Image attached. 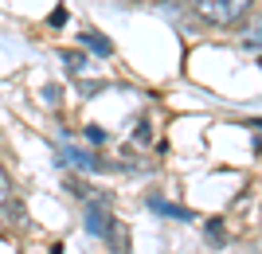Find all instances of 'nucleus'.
<instances>
[{"label":"nucleus","mask_w":262,"mask_h":254,"mask_svg":"<svg viewBox=\"0 0 262 254\" xmlns=\"http://www.w3.org/2000/svg\"><path fill=\"white\" fill-rule=\"evenodd\" d=\"M86 231L98 235V239H106L110 246H114V254H125V246H129V239H125V227H121L118 219H114V211H110V199L106 196H90L86 203Z\"/></svg>","instance_id":"f257e3e1"},{"label":"nucleus","mask_w":262,"mask_h":254,"mask_svg":"<svg viewBox=\"0 0 262 254\" xmlns=\"http://www.w3.org/2000/svg\"><path fill=\"white\" fill-rule=\"evenodd\" d=\"M63 63H67V71H71V75H82L90 59H82L78 51H63Z\"/></svg>","instance_id":"39448f33"},{"label":"nucleus","mask_w":262,"mask_h":254,"mask_svg":"<svg viewBox=\"0 0 262 254\" xmlns=\"http://www.w3.org/2000/svg\"><path fill=\"white\" fill-rule=\"evenodd\" d=\"M8 199V176H4V168H0V203Z\"/></svg>","instance_id":"6e6552de"},{"label":"nucleus","mask_w":262,"mask_h":254,"mask_svg":"<svg viewBox=\"0 0 262 254\" xmlns=\"http://www.w3.org/2000/svg\"><path fill=\"white\" fill-rule=\"evenodd\" d=\"M149 207L161 211V215H172V219H188V211H184V207H172V203H164V199H153V196H149Z\"/></svg>","instance_id":"20e7f679"},{"label":"nucleus","mask_w":262,"mask_h":254,"mask_svg":"<svg viewBox=\"0 0 262 254\" xmlns=\"http://www.w3.org/2000/svg\"><path fill=\"white\" fill-rule=\"evenodd\" d=\"M254 0H192V8L200 12V20L215 24V28H231L251 12Z\"/></svg>","instance_id":"f03ea898"},{"label":"nucleus","mask_w":262,"mask_h":254,"mask_svg":"<svg viewBox=\"0 0 262 254\" xmlns=\"http://www.w3.org/2000/svg\"><path fill=\"white\" fill-rule=\"evenodd\" d=\"M82 47L94 51V55H110V51H114V43H110L106 35H98V32H86V35H82Z\"/></svg>","instance_id":"7ed1b4c3"},{"label":"nucleus","mask_w":262,"mask_h":254,"mask_svg":"<svg viewBox=\"0 0 262 254\" xmlns=\"http://www.w3.org/2000/svg\"><path fill=\"white\" fill-rule=\"evenodd\" d=\"M247 43H251V47H262V20H254V24H251V35H247Z\"/></svg>","instance_id":"423d86ee"},{"label":"nucleus","mask_w":262,"mask_h":254,"mask_svg":"<svg viewBox=\"0 0 262 254\" xmlns=\"http://www.w3.org/2000/svg\"><path fill=\"white\" fill-rule=\"evenodd\" d=\"M247 125H254V129H262V122H247Z\"/></svg>","instance_id":"1a4fd4ad"},{"label":"nucleus","mask_w":262,"mask_h":254,"mask_svg":"<svg viewBox=\"0 0 262 254\" xmlns=\"http://www.w3.org/2000/svg\"><path fill=\"white\" fill-rule=\"evenodd\" d=\"M47 24H51V28H63L67 24V8H55L51 16H47Z\"/></svg>","instance_id":"0eeeda50"}]
</instances>
